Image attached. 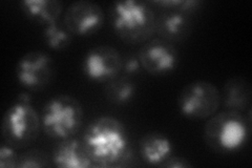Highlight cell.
<instances>
[{
	"label": "cell",
	"mask_w": 252,
	"mask_h": 168,
	"mask_svg": "<svg viewBox=\"0 0 252 168\" xmlns=\"http://www.w3.org/2000/svg\"><path fill=\"white\" fill-rule=\"evenodd\" d=\"M81 140L97 167H124L132 161V146L129 133L120 120L101 116L92 121Z\"/></svg>",
	"instance_id": "6da1fadb"
},
{
	"label": "cell",
	"mask_w": 252,
	"mask_h": 168,
	"mask_svg": "<svg viewBox=\"0 0 252 168\" xmlns=\"http://www.w3.org/2000/svg\"><path fill=\"white\" fill-rule=\"evenodd\" d=\"M109 16L114 32L124 43L143 44L156 34V13L149 2L115 1L109 6Z\"/></svg>",
	"instance_id": "7a4b0ae2"
},
{
	"label": "cell",
	"mask_w": 252,
	"mask_h": 168,
	"mask_svg": "<svg viewBox=\"0 0 252 168\" xmlns=\"http://www.w3.org/2000/svg\"><path fill=\"white\" fill-rule=\"evenodd\" d=\"M251 122L245 114L226 109L208 118L203 138L207 147L220 155L234 154L248 143Z\"/></svg>",
	"instance_id": "3957f363"
},
{
	"label": "cell",
	"mask_w": 252,
	"mask_h": 168,
	"mask_svg": "<svg viewBox=\"0 0 252 168\" xmlns=\"http://www.w3.org/2000/svg\"><path fill=\"white\" fill-rule=\"evenodd\" d=\"M40 129V115L32 105L31 96L28 93H20L3 114V142L16 149L28 148L38 139Z\"/></svg>",
	"instance_id": "277c9868"
},
{
	"label": "cell",
	"mask_w": 252,
	"mask_h": 168,
	"mask_svg": "<svg viewBox=\"0 0 252 168\" xmlns=\"http://www.w3.org/2000/svg\"><path fill=\"white\" fill-rule=\"evenodd\" d=\"M39 115L44 134L56 140L75 137L80 132L84 119L81 103L66 94L54 96L47 100Z\"/></svg>",
	"instance_id": "5b68a950"
},
{
	"label": "cell",
	"mask_w": 252,
	"mask_h": 168,
	"mask_svg": "<svg viewBox=\"0 0 252 168\" xmlns=\"http://www.w3.org/2000/svg\"><path fill=\"white\" fill-rule=\"evenodd\" d=\"M177 104L180 114L191 120H206L218 113L220 92L206 80H195L180 91Z\"/></svg>",
	"instance_id": "8992f818"
},
{
	"label": "cell",
	"mask_w": 252,
	"mask_h": 168,
	"mask_svg": "<svg viewBox=\"0 0 252 168\" xmlns=\"http://www.w3.org/2000/svg\"><path fill=\"white\" fill-rule=\"evenodd\" d=\"M18 83L30 92L38 93L50 85L55 76V62L49 54L30 51L19 58L15 68Z\"/></svg>",
	"instance_id": "52a82bcc"
},
{
	"label": "cell",
	"mask_w": 252,
	"mask_h": 168,
	"mask_svg": "<svg viewBox=\"0 0 252 168\" xmlns=\"http://www.w3.org/2000/svg\"><path fill=\"white\" fill-rule=\"evenodd\" d=\"M124 58L112 45H97L90 49L83 57L82 70L94 82L107 83L120 76Z\"/></svg>",
	"instance_id": "ba28073f"
},
{
	"label": "cell",
	"mask_w": 252,
	"mask_h": 168,
	"mask_svg": "<svg viewBox=\"0 0 252 168\" xmlns=\"http://www.w3.org/2000/svg\"><path fill=\"white\" fill-rule=\"evenodd\" d=\"M137 56L142 68L154 76L171 73L180 61L179 51L175 44L159 37L149 39L142 44Z\"/></svg>",
	"instance_id": "9c48e42d"
},
{
	"label": "cell",
	"mask_w": 252,
	"mask_h": 168,
	"mask_svg": "<svg viewBox=\"0 0 252 168\" xmlns=\"http://www.w3.org/2000/svg\"><path fill=\"white\" fill-rule=\"evenodd\" d=\"M63 21L75 36L88 37L102 29L105 14L98 3L90 0H78L67 6Z\"/></svg>",
	"instance_id": "30bf717a"
},
{
	"label": "cell",
	"mask_w": 252,
	"mask_h": 168,
	"mask_svg": "<svg viewBox=\"0 0 252 168\" xmlns=\"http://www.w3.org/2000/svg\"><path fill=\"white\" fill-rule=\"evenodd\" d=\"M193 16L177 9H162L156 14L155 33L170 43L183 42L193 32Z\"/></svg>",
	"instance_id": "8fae6325"
},
{
	"label": "cell",
	"mask_w": 252,
	"mask_h": 168,
	"mask_svg": "<svg viewBox=\"0 0 252 168\" xmlns=\"http://www.w3.org/2000/svg\"><path fill=\"white\" fill-rule=\"evenodd\" d=\"M53 164L61 168H89L94 164L81 139L67 138L58 142L52 151Z\"/></svg>",
	"instance_id": "7c38bea8"
},
{
	"label": "cell",
	"mask_w": 252,
	"mask_h": 168,
	"mask_svg": "<svg viewBox=\"0 0 252 168\" xmlns=\"http://www.w3.org/2000/svg\"><path fill=\"white\" fill-rule=\"evenodd\" d=\"M172 142L160 132H148L139 141L141 159L148 165L161 166L172 155Z\"/></svg>",
	"instance_id": "4fadbf2b"
},
{
	"label": "cell",
	"mask_w": 252,
	"mask_h": 168,
	"mask_svg": "<svg viewBox=\"0 0 252 168\" xmlns=\"http://www.w3.org/2000/svg\"><path fill=\"white\" fill-rule=\"evenodd\" d=\"M251 101L252 87L246 78L233 76L224 83L220 102L225 108L245 114L251 108Z\"/></svg>",
	"instance_id": "5bb4252c"
},
{
	"label": "cell",
	"mask_w": 252,
	"mask_h": 168,
	"mask_svg": "<svg viewBox=\"0 0 252 168\" xmlns=\"http://www.w3.org/2000/svg\"><path fill=\"white\" fill-rule=\"evenodd\" d=\"M19 5L30 21L44 27L58 21L63 12V3L58 0H22Z\"/></svg>",
	"instance_id": "9a60e30c"
},
{
	"label": "cell",
	"mask_w": 252,
	"mask_h": 168,
	"mask_svg": "<svg viewBox=\"0 0 252 168\" xmlns=\"http://www.w3.org/2000/svg\"><path fill=\"white\" fill-rule=\"evenodd\" d=\"M137 92L136 82L128 76H118L104 86V97L114 105H125L129 103Z\"/></svg>",
	"instance_id": "2e32d148"
},
{
	"label": "cell",
	"mask_w": 252,
	"mask_h": 168,
	"mask_svg": "<svg viewBox=\"0 0 252 168\" xmlns=\"http://www.w3.org/2000/svg\"><path fill=\"white\" fill-rule=\"evenodd\" d=\"M74 34L69 31L63 19L44 27L42 39L46 46L54 51H64L70 46L74 40Z\"/></svg>",
	"instance_id": "e0dca14e"
},
{
	"label": "cell",
	"mask_w": 252,
	"mask_h": 168,
	"mask_svg": "<svg viewBox=\"0 0 252 168\" xmlns=\"http://www.w3.org/2000/svg\"><path fill=\"white\" fill-rule=\"evenodd\" d=\"M52 162V157H50L49 154H46L44 150L39 148H32L18 155L17 167H51Z\"/></svg>",
	"instance_id": "ac0fdd59"
},
{
	"label": "cell",
	"mask_w": 252,
	"mask_h": 168,
	"mask_svg": "<svg viewBox=\"0 0 252 168\" xmlns=\"http://www.w3.org/2000/svg\"><path fill=\"white\" fill-rule=\"evenodd\" d=\"M18 154L16 148L5 142L0 147V167L2 168H15L17 167Z\"/></svg>",
	"instance_id": "d6986e66"
},
{
	"label": "cell",
	"mask_w": 252,
	"mask_h": 168,
	"mask_svg": "<svg viewBox=\"0 0 252 168\" xmlns=\"http://www.w3.org/2000/svg\"><path fill=\"white\" fill-rule=\"evenodd\" d=\"M191 166H192V163L189 161L188 159L181 156H172V155L161 165V167H168V168H188Z\"/></svg>",
	"instance_id": "ffe728a7"
},
{
	"label": "cell",
	"mask_w": 252,
	"mask_h": 168,
	"mask_svg": "<svg viewBox=\"0 0 252 168\" xmlns=\"http://www.w3.org/2000/svg\"><path fill=\"white\" fill-rule=\"evenodd\" d=\"M142 68L138 56H130V57L124 58L123 71L126 74H136Z\"/></svg>",
	"instance_id": "44dd1931"
}]
</instances>
